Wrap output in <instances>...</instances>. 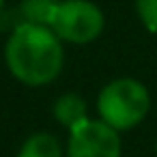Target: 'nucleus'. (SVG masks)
I'll return each instance as SVG.
<instances>
[{"label":"nucleus","mask_w":157,"mask_h":157,"mask_svg":"<svg viewBox=\"0 0 157 157\" xmlns=\"http://www.w3.org/2000/svg\"><path fill=\"white\" fill-rule=\"evenodd\" d=\"M5 60L9 71L28 86H43L58 78L65 65V52L58 35L50 26L22 24L13 28Z\"/></svg>","instance_id":"nucleus-1"},{"label":"nucleus","mask_w":157,"mask_h":157,"mask_svg":"<svg viewBox=\"0 0 157 157\" xmlns=\"http://www.w3.org/2000/svg\"><path fill=\"white\" fill-rule=\"evenodd\" d=\"M151 108L148 90L142 82L131 78H121L103 86L97 99V110L101 121L116 131L131 129L144 121Z\"/></svg>","instance_id":"nucleus-2"},{"label":"nucleus","mask_w":157,"mask_h":157,"mask_svg":"<svg viewBox=\"0 0 157 157\" xmlns=\"http://www.w3.org/2000/svg\"><path fill=\"white\" fill-rule=\"evenodd\" d=\"M103 26V13L90 0H63L50 22L58 39L69 43H90L101 35Z\"/></svg>","instance_id":"nucleus-3"},{"label":"nucleus","mask_w":157,"mask_h":157,"mask_svg":"<svg viewBox=\"0 0 157 157\" xmlns=\"http://www.w3.org/2000/svg\"><path fill=\"white\" fill-rule=\"evenodd\" d=\"M67 155L69 157H121L118 131L103 121L86 118L84 123L71 129Z\"/></svg>","instance_id":"nucleus-4"},{"label":"nucleus","mask_w":157,"mask_h":157,"mask_svg":"<svg viewBox=\"0 0 157 157\" xmlns=\"http://www.w3.org/2000/svg\"><path fill=\"white\" fill-rule=\"evenodd\" d=\"M63 0H22L17 7V22L15 28L22 24H37V26H50L52 15Z\"/></svg>","instance_id":"nucleus-5"},{"label":"nucleus","mask_w":157,"mask_h":157,"mask_svg":"<svg viewBox=\"0 0 157 157\" xmlns=\"http://www.w3.org/2000/svg\"><path fill=\"white\" fill-rule=\"evenodd\" d=\"M54 116L63 127H78L86 121V101L75 93H65L54 103Z\"/></svg>","instance_id":"nucleus-6"},{"label":"nucleus","mask_w":157,"mask_h":157,"mask_svg":"<svg viewBox=\"0 0 157 157\" xmlns=\"http://www.w3.org/2000/svg\"><path fill=\"white\" fill-rule=\"evenodd\" d=\"M17 157H63V148L56 136L41 131V133H33L22 144Z\"/></svg>","instance_id":"nucleus-7"},{"label":"nucleus","mask_w":157,"mask_h":157,"mask_svg":"<svg viewBox=\"0 0 157 157\" xmlns=\"http://www.w3.org/2000/svg\"><path fill=\"white\" fill-rule=\"evenodd\" d=\"M136 11L142 24L151 33H157V0H136Z\"/></svg>","instance_id":"nucleus-8"},{"label":"nucleus","mask_w":157,"mask_h":157,"mask_svg":"<svg viewBox=\"0 0 157 157\" xmlns=\"http://www.w3.org/2000/svg\"><path fill=\"white\" fill-rule=\"evenodd\" d=\"M2 2H5V0H0V13H2Z\"/></svg>","instance_id":"nucleus-9"}]
</instances>
